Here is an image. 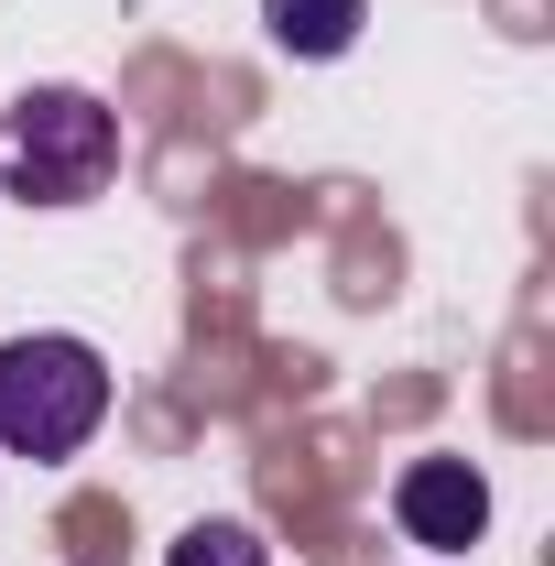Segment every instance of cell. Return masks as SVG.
Segmentation results:
<instances>
[{
    "instance_id": "obj_1",
    "label": "cell",
    "mask_w": 555,
    "mask_h": 566,
    "mask_svg": "<svg viewBox=\"0 0 555 566\" xmlns=\"http://www.w3.org/2000/svg\"><path fill=\"white\" fill-rule=\"evenodd\" d=\"M109 424V359L87 338H0V458H76Z\"/></svg>"
},
{
    "instance_id": "obj_2",
    "label": "cell",
    "mask_w": 555,
    "mask_h": 566,
    "mask_svg": "<svg viewBox=\"0 0 555 566\" xmlns=\"http://www.w3.org/2000/svg\"><path fill=\"white\" fill-rule=\"evenodd\" d=\"M0 164L22 208H87L121 175V109H98L87 87H22L0 120Z\"/></svg>"
},
{
    "instance_id": "obj_3",
    "label": "cell",
    "mask_w": 555,
    "mask_h": 566,
    "mask_svg": "<svg viewBox=\"0 0 555 566\" xmlns=\"http://www.w3.org/2000/svg\"><path fill=\"white\" fill-rule=\"evenodd\" d=\"M392 523L415 534L425 556H469L490 534V480L469 458H415V469L392 480Z\"/></svg>"
},
{
    "instance_id": "obj_4",
    "label": "cell",
    "mask_w": 555,
    "mask_h": 566,
    "mask_svg": "<svg viewBox=\"0 0 555 566\" xmlns=\"http://www.w3.org/2000/svg\"><path fill=\"white\" fill-rule=\"evenodd\" d=\"M359 22H370V0H262V33H273L294 66H327L359 44Z\"/></svg>"
},
{
    "instance_id": "obj_5",
    "label": "cell",
    "mask_w": 555,
    "mask_h": 566,
    "mask_svg": "<svg viewBox=\"0 0 555 566\" xmlns=\"http://www.w3.org/2000/svg\"><path fill=\"white\" fill-rule=\"evenodd\" d=\"M164 566H273V545H262L251 523H229V512H218V523H186V534L164 545Z\"/></svg>"
}]
</instances>
